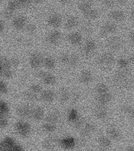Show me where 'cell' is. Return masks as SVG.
<instances>
[{"label": "cell", "mask_w": 134, "mask_h": 151, "mask_svg": "<svg viewBox=\"0 0 134 151\" xmlns=\"http://www.w3.org/2000/svg\"><path fill=\"white\" fill-rule=\"evenodd\" d=\"M112 81L114 86L119 89L128 90L134 86V79L128 69H120L117 71L113 76Z\"/></svg>", "instance_id": "obj_1"}, {"label": "cell", "mask_w": 134, "mask_h": 151, "mask_svg": "<svg viewBox=\"0 0 134 151\" xmlns=\"http://www.w3.org/2000/svg\"><path fill=\"white\" fill-rule=\"evenodd\" d=\"M13 129L15 134L22 139L30 137L33 131L32 125L28 120L19 118L14 122Z\"/></svg>", "instance_id": "obj_2"}, {"label": "cell", "mask_w": 134, "mask_h": 151, "mask_svg": "<svg viewBox=\"0 0 134 151\" xmlns=\"http://www.w3.org/2000/svg\"><path fill=\"white\" fill-rule=\"evenodd\" d=\"M26 150L24 145L12 135H6L0 139V151H22Z\"/></svg>", "instance_id": "obj_3"}, {"label": "cell", "mask_w": 134, "mask_h": 151, "mask_svg": "<svg viewBox=\"0 0 134 151\" xmlns=\"http://www.w3.org/2000/svg\"><path fill=\"white\" fill-rule=\"evenodd\" d=\"M34 106L32 103L26 101L18 104L15 109L17 116L21 119L31 120Z\"/></svg>", "instance_id": "obj_4"}, {"label": "cell", "mask_w": 134, "mask_h": 151, "mask_svg": "<svg viewBox=\"0 0 134 151\" xmlns=\"http://www.w3.org/2000/svg\"><path fill=\"white\" fill-rule=\"evenodd\" d=\"M34 76L36 78L39 79L44 84L48 86H53L57 83L56 76L52 73L43 70H37L35 73Z\"/></svg>", "instance_id": "obj_5"}, {"label": "cell", "mask_w": 134, "mask_h": 151, "mask_svg": "<svg viewBox=\"0 0 134 151\" xmlns=\"http://www.w3.org/2000/svg\"><path fill=\"white\" fill-rule=\"evenodd\" d=\"M44 56L40 52H35L31 54L28 58V65L32 70H40L43 66Z\"/></svg>", "instance_id": "obj_6"}, {"label": "cell", "mask_w": 134, "mask_h": 151, "mask_svg": "<svg viewBox=\"0 0 134 151\" xmlns=\"http://www.w3.org/2000/svg\"><path fill=\"white\" fill-rule=\"evenodd\" d=\"M115 60V57L112 53L104 52L97 58V63L101 66L109 67L114 63Z\"/></svg>", "instance_id": "obj_7"}, {"label": "cell", "mask_w": 134, "mask_h": 151, "mask_svg": "<svg viewBox=\"0 0 134 151\" xmlns=\"http://www.w3.org/2000/svg\"><path fill=\"white\" fill-rule=\"evenodd\" d=\"M123 45V40L118 36H111L107 39L106 42L107 48L113 51H117L121 49Z\"/></svg>", "instance_id": "obj_8"}, {"label": "cell", "mask_w": 134, "mask_h": 151, "mask_svg": "<svg viewBox=\"0 0 134 151\" xmlns=\"http://www.w3.org/2000/svg\"><path fill=\"white\" fill-rule=\"evenodd\" d=\"M118 29L117 26L113 22H108L104 23L101 28L100 35L101 37H104L109 35L113 34Z\"/></svg>", "instance_id": "obj_9"}, {"label": "cell", "mask_w": 134, "mask_h": 151, "mask_svg": "<svg viewBox=\"0 0 134 151\" xmlns=\"http://www.w3.org/2000/svg\"><path fill=\"white\" fill-rule=\"evenodd\" d=\"M45 116V111L43 107L36 105L34 106L31 120L34 122H39L44 119Z\"/></svg>", "instance_id": "obj_10"}, {"label": "cell", "mask_w": 134, "mask_h": 151, "mask_svg": "<svg viewBox=\"0 0 134 151\" xmlns=\"http://www.w3.org/2000/svg\"><path fill=\"white\" fill-rule=\"evenodd\" d=\"M56 97V94L52 89H43L39 95V99L45 103H53Z\"/></svg>", "instance_id": "obj_11"}, {"label": "cell", "mask_w": 134, "mask_h": 151, "mask_svg": "<svg viewBox=\"0 0 134 151\" xmlns=\"http://www.w3.org/2000/svg\"><path fill=\"white\" fill-rule=\"evenodd\" d=\"M96 130V127L94 124L91 122H86L81 128V137L88 139L94 134Z\"/></svg>", "instance_id": "obj_12"}, {"label": "cell", "mask_w": 134, "mask_h": 151, "mask_svg": "<svg viewBox=\"0 0 134 151\" xmlns=\"http://www.w3.org/2000/svg\"><path fill=\"white\" fill-rule=\"evenodd\" d=\"M62 39V34L58 30H54L50 32L46 37V41L52 45H56L59 44Z\"/></svg>", "instance_id": "obj_13"}, {"label": "cell", "mask_w": 134, "mask_h": 151, "mask_svg": "<svg viewBox=\"0 0 134 151\" xmlns=\"http://www.w3.org/2000/svg\"><path fill=\"white\" fill-rule=\"evenodd\" d=\"M94 115L100 120H104L108 116L109 111L106 105L98 104L94 109Z\"/></svg>", "instance_id": "obj_14"}, {"label": "cell", "mask_w": 134, "mask_h": 151, "mask_svg": "<svg viewBox=\"0 0 134 151\" xmlns=\"http://www.w3.org/2000/svg\"><path fill=\"white\" fill-rule=\"evenodd\" d=\"M97 49V44L94 40L88 39L85 42L83 48V53L86 56L92 55Z\"/></svg>", "instance_id": "obj_15"}, {"label": "cell", "mask_w": 134, "mask_h": 151, "mask_svg": "<svg viewBox=\"0 0 134 151\" xmlns=\"http://www.w3.org/2000/svg\"><path fill=\"white\" fill-rule=\"evenodd\" d=\"M71 99V93L66 87H61L58 91V100L61 104L64 105Z\"/></svg>", "instance_id": "obj_16"}, {"label": "cell", "mask_w": 134, "mask_h": 151, "mask_svg": "<svg viewBox=\"0 0 134 151\" xmlns=\"http://www.w3.org/2000/svg\"><path fill=\"white\" fill-rule=\"evenodd\" d=\"M58 145L65 150H71L75 145V140L73 137L58 139Z\"/></svg>", "instance_id": "obj_17"}, {"label": "cell", "mask_w": 134, "mask_h": 151, "mask_svg": "<svg viewBox=\"0 0 134 151\" xmlns=\"http://www.w3.org/2000/svg\"><path fill=\"white\" fill-rule=\"evenodd\" d=\"M79 80L81 84L87 85L94 81V75L90 70H84L81 71Z\"/></svg>", "instance_id": "obj_18"}, {"label": "cell", "mask_w": 134, "mask_h": 151, "mask_svg": "<svg viewBox=\"0 0 134 151\" xmlns=\"http://www.w3.org/2000/svg\"><path fill=\"white\" fill-rule=\"evenodd\" d=\"M61 119L60 112L58 110H53L48 113L44 118V122H47L52 124H58Z\"/></svg>", "instance_id": "obj_19"}, {"label": "cell", "mask_w": 134, "mask_h": 151, "mask_svg": "<svg viewBox=\"0 0 134 151\" xmlns=\"http://www.w3.org/2000/svg\"><path fill=\"white\" fill-rule=\"evenodd\" d=\"M57 144H58V139L55 137H50L43 142L42 147L45 150H53Z\"/></svg>", "instance_id": "obj_20"}, {"label": "cell", "mask_w": 134, "mask_h": 151, "mask_svg": "<svg viewBox=\"0 0 134 151\" xmlns=\"http://www.w3.org/2000/svg\"><path fill=\"white\" fill-rule=\"evenodd\" d=\"M107 137L114 141L121 140L122 135L120 130L114 126H110L107 129Z\"/></svg>", "instance_id": "obj_21"}, {"label": "cell", "mask_w": 134, "mask_h": 151, "mask_svg": "<svg viewBox=\"0 0 134 151\" xmlns=\"http://www.w3.org/2000/svg\"><path fill=\"white\" fill-rule=\"evenodd\" d=\"M27 24V19L23 16H18L15 17L13 21V26L18 31L24 29Z\"/></svg>", "instance_id": "obj_22"}, {"label": "cell", "mask_w": 134, "mask_h": 151, "mask_svg": "<svg viewBox=\"0 0 134 151\" xmlns=\"http://www.w3.org/2000/svg\"><path fill=\"white\" fill-rule=\"evenodd\" d=\"M12 108L9 102L3 99H0V116L10 117Z\"/></svg>", "instance_id": "obj_23"}, {"label": "cell", "mask_w": 134, "mask_h": 151, "mask_svg": "<svg viewBox=\"0 0 134 151\" xmlns=\"http://www.w3.org/2000/svg\"><path fill=\"white\" fill-rule=\"evenodd\" d=\"M67 40L74 46L81 45L83 41V36L78 32H73L67 36Z\"/></svg>", "instance_id": "obj_24"}, {"label": "cell", "mask_w": 134, "mask_h": 151, "mask_svg": "<svg viewBox=\"0 0 134 151\" xmlns=\"http://www.w3.org/2000/svg\"><path fill=\"white\" fill-rule=\"evenodd\" d=\"M62 22V19L60 15L58 14H53L51 15L47 20V23L48 26L51 27L58 28L60 27Z\"/></svg>", "instance_id": "obj_25"}, {"label": "cell", "mask_w": 134, "mask_h": 151, "mask_svg": "<svg viewBox=\"0 0 134 151\" xmlns=\"http://www.w3.org/2000/svg\"><path fill=\"white\" fill-rule=\"evenodd\" d=\"M113 99V95L110 92L97 95L96 98V100L98 104L107 105L110 103Z\"/></svg>", "instance_id": "obj_26"}, {"label": "cell", "mask_w": 134, "mask_h": 151, "mask_svg": "<svg viewBox=\"0 0 134 151\" xmlns=\"http://www.w3.org/2000/svg\"><path fill=\"white\" fill-rule=\"evenodd\" d=\"M108 16L111 19L117 22H123L126 17L125 12L120 10H114L110 12Z\"/></svg>", "instance_id": "obj_27"}, {"label": "cell", "mask_w": 134, "mask_h": 151, "mask_svg": "<svg viewBox=\"0 0 134 151\" xmlns=\"http://www.w3.org/2000/svg\"><path fill=\"white\" fill-rule=\"evenodd\" d=\"M97 142L101 149L107 150L111 147L112 142L110 137L105 135H101L98 137Z\"/></svg>", "instance_id": "obj_28"}, {"label": "cell", "mask_w": 134, "mask_h": 151, "mask_svg": "<svg viewBox=\"0 0 134 151\" xmlns=\"http://www.w3.org/2000/svg\"><path fill=\"white\" fill-rule=\"evenodd\" d=\"M43 66L48 70H52L56 67L55 60L52 56H47L44 57Z\"/></svg>", "instance_id": "obj_29"}, {"label": "cell", "mask_w": 134, "mask_h": 151, "mask_svg": "<svg viewBox=\"0 0 134 151\" xmlns=\"http://www.w3.org/2000/svg\"><path fill=\"white\" fill-rule=\"evenodd\" d=\"M26 88L37 95H40L41 92L44 89L40 84L36 82L30 83L29 82L27 83Z\"/></svg>", "instance_id": "obj_30"}, {"label": "cell", "mask_w": 134, "mask_h": 151, "mask_svg": "<svg viewBox=\"0 0 134 151\" xmlns=\"http://www.w3.org/2000/svg\"><path fill=\"white\" fill-rule=\"evenodd\" d=\"M79 23V21L76 17L71 16L67 18L65 24V27L67 29L70 30L78 27Z\"/></svg>", "instance_id": "obj_31"}, {"label": "cell", "mask_w": 134, "mask_h": 151, "mask_svg": "<svg viewBox=\"0 0 134 151\" xmlns=\"http://www.w3.org/2000/svg\"><path fill=\"white\" fill-rule=\"evenodd\" d=\"M10 88L6 81L0 78V97L9 95Z\"/></svg>", "instance_id": "obj_32"}, {"label": "cell", "mask_w": 134, "mask_h": 151, "mask_svg": "<svg viewBox=\"0 0 134 151\" xmlns=\"http://www.w3.org/2000/svg\"><path fill=\"white\" fill-rule=\"evenodd\" d=\"M120 109L123 114L134 120V105H123Z\"/></svg>", "instance_id": "obj_33"}, {"label": "cell", "mask_w": 134, "mask_h": 151, "mask_svg": "<svg viewBox=\"0 0 134 151\" xmlns=\"http://www.w3.org/2000/svg\"><path fill=\"white\" fill-rule=\"evenodd\" d=\"M57 129L56 124H52L44 122L41 125V130L47 134H52L55 132Z\"/></svg>", "instance_id": "obj_34"}, {"label": "cell", "mask_w": 134, "mask_h": 151, "mask_svg": "<svg viewBox=\"0 0 134 151\" xmlns=\"http://www.w3.org/2000/svg\"><path fill=\"white\" fill-rule=\"evenodd\" d=\"M83 14L84 17L88 21H94L97 19L99 17V13L98 10L94 9L93 7Z\"/></svg>", "instance_id": "obj_35"}, {"label": "cell", "mask_w": 134, "mask_h": 151, "mask_svg": "<svg viewBox=\"0 0 134 151\" xmlns=\"http://www.w3.org/2000/svg\"><path fill=\"white\" fill-rule=\"evenodd\" d=\"M78 8L81 13L83 14L92 8V3L89 0L82 1L78 4Z\"/></svg>", "instance_id": "obj_36"}, {"label": "cell", "mask_w": 134, "mask_h": 151, "mask_svg": "<svg viewBox=\"0 0 134 151\" xmlns=\"http://www.w3.org/2000/svg\"><path fill=\"white\" fill-rule=\"evenodd\" d=\"M80 63V58L76 53H71L70 55V60L68 66L71 68H76Z\"/></svg>", "instance_id": "obj_37"}, {"label": "cell", "mask_w": 134, "mask_h": 151, "mask_svg": "<svg viewBox=\"0 0 134 151\" xmlns=\"http://www.w3.org/2000/svg\"><path fill=\"white\" fill-rule=\"evenodd\" d=\"M95 92L97 95L102 94L109 92V88L107 84L104 83H99L95 87Z\"/></svg>", "instance_id": "obj_38"}, {"label": "cell", "mask_w": 134, "mask_h": 151, "mask_svg": "<svg viewBox=\"0 0 134 151\" xmlns=\"http://www.w3.org/2000/svg\"><path fill=\"white\" fill-rule=\"evenodd\" d=\"M81 28L82 31L86 34H91L94 31L93 25L89 21L83 22Z\"/></svg>", "instance_id": "obj_39"}, {"label": "cell", "mask_w": 134, "mask_h": 151, "mask_svg": "<svg viewBox=\"0 0 134 151\" xmlns=\"http://www.w3.org/2000/svg\"><path fill=\"white\" fill-rule=\"evenodd\" d=\"M86 123L85 119L81 116H79L74 122H73L71 124H73V126L75 129L76 130H79L83 126V125Z\"/></svg>", "instance_id": "obj_40"}, {"label": "cell", "mask_w": 134, "mask_h": 151, "mask_svg": "<svg viewBox=\"0 0 134 151\" xmlns=\"http://www.w3.org/2000/svg\"><path fill=\"white\" fill-rule=\"evenodd\" d=\"M20 7H21V5L18 1V0H12L9 3L7 9L14 12L15 10L18 9Z\"/></svg>", "instance_id": "obj_41"}, {"label": "cell", "mask_w": 134, "mask_h": 151, "mask_svg": "<svg viewBox=\"0 0 134 151\" xmlns=\"http://www.w3.org/2000/svg\"><path fill=\"white\" fill-rule=\"evenodd\" d=\"M79 114L77 110L72 109L69 111L68 113V120L70 122L72 123L74 121L79 117Z\"/></svg>", "instance_id": "obj_42"}, {"label": "cell", "mask_w": 134, "mask_h": 151, "mask_svg": "<svg viewBox=\"0 0 134 151\" xmlns=\"http://www.w3.org/2000/svg\"><path fill=\"white\" fill-rule=\"evenodd\" d=\"M70 55L67 53H62L59 57L61 63L63 65H68L70 60Z\"/></svg>", "instance_id": "obj_43"}, {"label": "cell", "mask_w": 134, "mask_h": 151, "mask_svg": "<svg viewBox=\"0 0 134 151\" xmlns=\"http://www.w3.org/2000/svg\"><path fill=\"white\" fill-rule=\"evenodd\" d=\"M118 65L120 69H128L130 63L128 62V59H126L124 58H121L118 61Z\"/></svg>", "instance_id": "obj_44"}, {"label": "cell", "mask_w": 134, "mask_h": 151, "mask_svg": "<svg viewBox=\"0 0 134 151\" xmlns=\"http://www.w3.org/2000/svg\"><path fill=\"white\" fill-rule=\"evenodd\" d=\"M102 5L107 9H112L115 6V0H102Z\"/></svg>", "instance_id": "obj_45"}, {"label": "cell", "mask_w": 134, "mask_h": 151, "mask_svg": "<svg viewBox=\"0 0 134 151\" xmlns=\"http://www.w3.org/2000/svg\"><path fill=\"white\" fill-rule=\"evenodd\" d=\"M71 99L74 103L78 102L81 99L80 93L77 91H75L72 93H71Z\"/></svg>", "instance_id": "obj_46"}, {"label": "cell", "mask_w": 134, "mask_h": 151, "mask_svg": "<svg viewBox=\"0 0 134 151\" xmlns=\"http://www.w3.org/2000/svg\"><path fill=\"white\" fill-rule=\"evenodd\" d=\"M27 32L32 34H34L36 31V27L34 24H27L25 29Z\"/></svg>", "instance_id": "obj_47"}, {"label": "cell", "mask_w": 134, "mask_h": 151, "mask_svg": "<svg viewBox=\"0 0 134 151\" xmlns=\"http://www.w3.org/2000/svg\"><path fill=\"white\" fill-rule=\"evenodd\" d=\"M18 1L21 6H24L29 5L32 1V0H18Z\"/></svg>", "instance_id": "obj_48"}, {"label": "cell", "mask_w": 134, "mask_h": 151, "mask_svg": "<svg viewBox=\"0 0 134 151\" xmlns=\"http://www.w3.org/2000/svg\"><path fill=\"white\" fill-rule=\"evenodd\" d=\"M128 62L130 64H132L134 65V52L132 53L128 57Z\"/></svg>", "instance_id": "obj_49"}, {"label": "cell", "mask_w": 134, "mask_h": 151, "mask_svg": "<svg viewBox=\"0 0 134 151\" xmlns=\"http://www.w3.org/2000/svg\"><path fill=\"white\" fill-rule=\"evenodd\" d=\"M128 38H129L130 41L132 43L134 44V30L130 32V34L128 35Z\"/></svg>", "instance_id": "obj_50"}, {"label": "cell", "mask_w": 134, "mask_h": 151, "mask_svg": "<svg viewBox=\"0 0 134 151\" xmlns=\"http://www.w3.org/2000/svg\"><path fill=\"white\" fill-rule=\"evenodd\" d=\"M5 29V24L3 22V21H1L0 19V34L4 31Z\"/></svg>", "instance_id": "obj_51"}, {"label": "cell", "mask_w": 134, "mask_h": 151, "mask_svg": "<svg viewBox=\"0 0 134 151\" xmlns=\"http://www.w3.org/2000/svg\"><path fill=\"white\" fill-rule=\"evenodd\" d=\"M116 2L121 5H125L128 2V0H115Z\"/></svg>", "instance_id": "obj_52"}, {"label": "cell", "mask_w": 134, "mask_h": 151, "mask_svg": "<svg viewBox=\"0 0 134 151\" xmlns=\"http://www.w3.org/2000/svg\"><path fill=\"white\" fill-rule=\"evenodd\" d=\"M130 17L131 20L134 21V8L132 9L130 13Z\"/></svg>", "instance_id": "obj_53"}, {"label": "cell", "mask_w": 134, "mask_h": 151, "mask_svg": "<svg viewBox=\"0 0 134 151\" xmlns=\"http://www.w3.org/2000/svg\"><path fill=\"white\" fill-rule=\"evenodd\" d=\"M60 1L61 3L62 4H67L71 2L73 0H59Z\"/></svg>", "instance_id": "obj_54"}, {"label": "cell", "mask_w": 134, "mask_h": 151, "mask_svg": "<svg viewBox=\"0 0 134 151\" xmlns=\"http://www.w3.org/2000/svg\"><path fill=\"white\" fill-rule=\"evenodd\" d=\"M126 150L128 151H134V145L128 147Z\"/></svg>", "instance_id": "obj_55"}, {"label": "cell", "mask_w": 134, "mask_h": 151, "mask_svg": "<svg viewBox=\"0 0 134 151\" xmlns=\"http://www.w3.org/2000/svg\"><path fill=\"white\" fill-rule=\"evenodd\" d=\"M2 71H3V66H2V63L1 57H0V76H1Z\"/></svg>", "instance_id": "obj_56"}, {"label": "cell", "mask_w": 134, "mask_h": 151, "mask_svg": "<svg viewBox=\"0 0 134 151\" xmlns=\"http://www.w3.org/2000/svg\"><path fill=\"white\" fill-rule=\"evenodd\" d=\"M32 1L36 3H40L41 2H42L43 0H32Z\"/></svg>", "instance_id": "obj_57"}, {"label": "cell", "mask_w": 134, "mask_h": 151, "mask_svg": "<svg viewBox=\"0 0 134 151\" xmlns=\"http://www.w3.org/2000/svg\"><path fill=\"white\" fill-rule=\"evenodd\" d=\"M89 1H91L92 3H93V2H96V1H97L98 0H89Z\"/></svg>", "instance_id": "obj_58"}, {"label": "cell", "mask_w": 134, "mask_h": 151, "mask_svg": "<svg viewBox=\"0 0 134 151\" xmlns=\"http://www.w3.org/2000/svg\"><path fill=\"white\" fill-rule=\"evenodd\" d=\"M133 27H134V22H133Z\"/></svg>", "instance_id": "obj_59"}]
</instances>
